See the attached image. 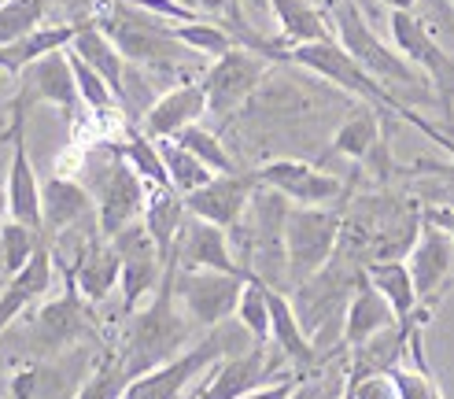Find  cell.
Wrapping results in <instances>:
<instances>
[{
  "mask_svg": "<svg viewBox=\"0 0 454 399\" xmlns=\"http://www.w3.org/2000/svg\"><path fill=\"white\" fill-rule=\"evenodd\" d=\"M278 359H285V355H278ZM278 359L270 355V344H252L244 351L225 355L203 373V388L196 399H240L274 377Z\"/></svg>",
  "mask_w": 454,
  "mask_h": 399,
  "instance_id": "15",
  "label": "cell"
},
{
  "mask_svg": "<svg viewBox=\"0 0 454 399\" xmlns=\"http://www.w3.org/2000/svg\"><path fill=\"white\" fill-rule=\"evenodd\" d=\"M395 322H399V318H395L392 303L370 285L366 274H362V281L355 285V293H351L348 315H344V348L366 344L370 337H377V332H384V329L395 325Z\"/></svg>",
  "mask_w": 454,
  "mask_h": 399,
  "instance_id": "25",
  "label": "cell"
},
{
  "mask_svg": "<svg viewBox=\"0 0 454 399\" xmlns=\"http://www.w3.org/2000/svg\"><path fill=\"white\" fill-rule=\"evenodd\" d=\"M185 4H192V0H185Z\"/></svg>",
  "mask_w": 454,
  "mask_h": 399,
  "instance_id": "53",
  "label": "cell"
},
{
  "mask_svg": "<svg viewBox=\"0 0 454 399\" xmlns=\"http://www.w3.org/2000/svg\"><path fill=\"white\" fill-rule=\"evenodd\" d=\"M181 270H222V274H247L237 252L230 230L215 226L207 218L185 215V226H181L177 240H174V255H170Z\"/></svg>",
  "mask_w": 454,
  "mask_h": 399,
  "instance_id": "14",
  "label": "cell"
},
{
  "mask_svg": "<svg viewBox=\"0 0 454 399\" xmlns=\"http://www.w3.org/2000/svg\"><path fill=\"white\" fill-rule=\"evenodd\" d=\"M129 377H133V373L126 370L122 355H119L115 363H107V366H100L97 373L85 377V385L78 388V399H122Z\"/></svg>",
  "mask_w": 454,
  "mask_h": 399,
  "instance_id": "41",
  "label": "cell"
},
{
  "mask_svg": "<svg viewBox=\"0 0 454 399\" xmlns=\"http://www.w3.org/2000/svg\"><path fill=\"white\" fill-rule=\"evenodd\" d=\"M126 4L141 8V12H152L159 19H170V22H192V19H203L200 8L185 4V0H126Z\"/></svg>",
  "mask_w": 454,
  "mask_h": 399,
  "instance_id": "43",
  "label": "cell"
},
{
  "mask_svg": "<svg viewBox=\"0 0 454 399\" xmlns=\"http://www.w3.org/2000/svg\"><path fill=\"white\" fill-rule=\"evenodd\" d=\"M366 274L355 255L340 252L317 270L314 278H307L303 285H296V296H292V307L300 315V325L307 329V337L314 340V348L322 351L329 344H344V315L355 285Z\"/></svg>",
  "mask_w": 454,
  "mask_h": 399,
  "instance_id": "3",
  "label": "cell"
},
{
  "mask_svg": "<svg viewBox=\"0 0 454 399\" xmlns=\"http://www.w3.org/2000/svg\"><path fill=\"white\" fill-rule=\"evenodd\" d=\"M85 296L78 293V285L67 278V293L52 303H44V310L37 315V332L44 344L63 348V344H74L89 332V315H85Z\"/></svg>",
  "mask_w": 454,
  "mask_h": 399,
  "instance_id": "27",
  "label": "cell"
},
{
  "mask_svg": "<svg viewBox=\"0 0 454 399\" xmlns=\"http://www.w3.org/2000/svg\"><path fill=\"white\" fill-rule=\"evenodd\" d=\"M317 395V385H310V381H303L300 388H296V395H292V399H314Z\"/></svg>",
  "mask_w": 454,
  "mask_h": 399,
  "instance_id": "48",
  "label": "cell"
},
{
  "mask_svg": "<svg viewBox=\"0 0 454 399\" xmlns=\"http://www.w3.org/2000/svg\"><path fill=\"white\" fill-rule=\"evenodd\" d=\"M41 218H44V237H56L74 226H100L97 222V196L89 192L85 182L74 177H49L41 185Z\"/></svg>",
  "mask_w": 454,
  "mask_h": 399,
  "instance_id": "19",
  "label": "cell"
},
{
  "mask_svg": "<svg viewBox=\"0 0 454 399\" xmlns=\"http://www.w3.org/2000/svg\"><path fill=\"white\" fill-rule=\"evenodd\" d=\"M384 4H388V8H414L418 0H384Z\"/></svg>",
  "mask_w": 454,
  "mask_h": 399,
  "instance_id": "49",
  "label": "cell"
},
{
  "mask_svg": "<svg viewBox=\"0 0 454 399\" xmlns=\"http://www.w3.org/2000/svg\"><path fill=\"white\" fill-rule=\"evenodd\" d=\"M344 399H399L392 373H362L344 377Z\"/></svg>",
  "mask_w": 454,
  "mask_h": 399,
  "instance_id": "42",
  "label": "cell"
},
{
  "mask_svg": "<svg viewBox=\"0 0 454 399\" xmlns=\"http://www.w3.org/2000/svg\"><path fill=\"white\" fill-rule=\"evenodd\" d=\"M74 41V27L71 22H52V27H37L34 34L19 37L12 44H0V71L19 78L30 63H37L41 56H49L56 49H67Z\"/></svg>",
  "mask_w": 454,
  "mask_h": 399,
  "instance_id": "31",
  "label": "cell"
},
{
  "mask_svg": "<svg viewBox=\"0 0 454 399\" xmlns=\"http://www.w3.org/2000/svg\"><path fill=\"white\" fill-rule=\"evenodd\" d=\"M207 115V93H203V82H177L167 93H159L152 100V107L145 111L141 129L148 137H177L185 126L200 122Z\"/></svg>",
  "mask_w": 454,
  "mask_h": 399,
  "instance_id": "20",
  "label": "cell"
},
{
  "mask_svg": "<svg viewBox=\"0 0 454 399\" xmlns=\"http://www.w3.org/2000/svg\"><path fill=\"white\" fill-rule=\"evenodd\" d=\"M145 200H148V182L115 152V145H111V163L100 177V192H97L100 233L111 240V237H119L126 226H133V222H141Z\"/></svg>",
  "mask_w": 454,
  "mask_h": 399,
  "instance_id": "11",
  "label": "cell"
},
{
  "mask_svg": "<svg viewBox=\"0 0 454 399\" xmlns=\"http://www.w3.org/2000/svg\"><path fill=\"white\" fill-rule=\"evenodd\" d=\"M380 122H388V115H380L373 104H355L351 115L336 126V137H333V152L336 155H348L355 163H366L373 148L384 141V129Z\"/></svg>",
  "mask_w": 454,
  "mask_h": 399,
  "instance_id": "30",
  "label": "cell"
},
{
  "mask_svg": "<svg viewBox=\"0 0 454 399\" xmlns=\"http://www.w3.org/2000/svg\"><path fill=\"white\" fill-rule=\"evenodd\" d=\"M270 12H274L278 27H281L285 49L336 37L333 34V22L325 19L322 4H314V0H270Z\"/></svg>",
  "mask_w": 454,
  "mask_h": 399,
  "instance_id": "29",
  "label": "cell"
},
{
  "mask_svg": "<svg viewBox=\"0 0 454 399\" xmlns=\"http://www.w3.org/2000/svg\"><path fill=\"white\" fill-rule=\"evenodd\" d=\"M111 244H115V252L122 259V307L126 315H133L148 296H155L159 281H163L167 274V262L163 252L155 248L152 233L145 230V222H133V226H126L119 237H111Z\"/></svg>",
  "mask_w": 454,
  "mask_h": 399,
  "instance_id": "10",
  "label": "cell"
},
{
  "mask_svg": "<svg viewBox=\"0 0 454 399\" xmlns=\"http://www.w3.org/2000/svg\"><path fill=\"white\" fill-rule=\"evenodd\" d=\"M259 189L255 170H233V174H215L207 185L185 196V207L196 218H207L222 230H233L237 222L247 215V204Z\"/></svg>",
  "mask_w": 454,
  "mask_h": 399,
  "instance_id": "17",
  "label": "cell"
},
{
  "mask_svg": "<svg viewBox=\"0 0 454 399\" xmlns=\"http://www.w3.org/2000/svg\"><path fill=\"white\" fill-rule=\"evenodd\" d=\"M314 399H344V381L333 385V388H322V385H317V395H314Z\"/></svg>",
  "mask_w": 454,
  "mask_h": 399,
  "instance_id": "47",
  "label": "cell"
},
{
  "mask_svg": "<svg viewBox=\"0 0 454 399\" xmlns=\"http://www.w3.org/2000/svg\"><path fill=\"white\" fill-rule=\"evenodd\" d=\"M44 27V0H0V44Z\"/></svg>",
  "mask_w": 454,
  "mask_h": 399,
  "instance_id": "39",
  "label": "cell"
},
{
  "mask_svg": "<svg viewBox=\"0 0 454 399\" xmlns=\"http://www.w3.org/2000/svg\"><path fill=\"white\" fill-rule=\"evenodd\" d=\"M27 111L19 100L12 104V163H8V182H4V200H8V218L22 222L30 230L44 233V218H41V182L37 170L30 163V148H27Z\"/></svg>",
  "mask_w": 454,
  "mask_h": 399,
  "instance_id": "13",
  "label": "cell"
},
{
  "mask_svg": "<svg viewBox=\"0 0 454 399\" xmlns=\"http://www.w3.org/2000/svg\"><path fill=\"white\" fill-rule=\"evenodd\" d=\"M255 177H259V185L278 189L292 204H303V207H329V204H344L348 200L344 177H336L307 160H270L255 170Z\"/></svg>",
  "mask_w": 454,
  "mask_h": 399,
  "instance_id": "12",
  "label": "cell"
},
{
  "mask_svg": "<svg viewBox=\"0 0 454 399\" xmlns=\"http://www.w3.org/2000/svg\"><path fill=\"white\" fill-rule=\"evenodd\" d=\"M421 215H425L428 222H436L440 230H447V233L454 237V207H440V204H428V207H421Z\"/></svg>",
  "mask_w": 454,
  "mask_h": 399,
  "instance_id": "45",
  "label": "cell"
},
{
  "mask_svg": "<svg viewBox=\"0 0 454 399\" xmlns=\"http://www.w3.org/2000/svg\"><path fill=\"white\" fill-rule=\"evenodd\" d=\"M344 230V207H303L292 204L285 222V259H288V285L296 288L314 278L340 248Z\"/></svg>",
  "mask_w": 454,
  "mask_h": 399,
  "instance_id": "5",
  "label": "cell"
},
{
  "mask_svg": "<svg viewBox=\"0 0 454 399\" xmlns=\"http://www.w3.org/2000/svg\"><path fill=\"white\" fill-rule=\"evenodd\" d=\"M222 329L225 325H215L207 337L196 340L181 355H174V359L159 363V366H152V370H145L137 377H129L122 399H181L196 377L207 373L218 359H225V355H233V351H244L237 344H222V337H225Z\"/></svg>",
  "mask_w": 454,
  "mask_h": 399,
  "instance_id": "7",
  "label": "cell"
},
{
  "mask_svg": "<svg viewBox=\"0 0 454 399\" xmlns=\"http://www.w3.org/2000/svg\"><path fill=\"white\" fill-rule=\"evenodd\" d=\"M71 52H78L93 71L115 89V97H119V104H122V97H126V71H129V59L119 52V44L111 41L97 22H82V27H74V41L67 44Z\"/></svg>",
  "mask_w": 454,
  "mask_h": 399,
  "instance_id": "24",
  "label": "cell"
},
{
  "mask_svg": "<svg viewBox=\"0 0 454 399\" xmlns=\"http://www.w3.org/2000/svg\"><path fill=\"white\" fill-rule=\"evenodd\" d=\"M97 27L119 44V52L137 63L148 66V71H185V66H196V52L185 41L174 34V27H167L159 15L141 12L126 4V0H111L107 12H100Z\"/></svg>",
  "mask_w": 454,
  "mask_h": 399,
  "instance_id": "4",
  "label": "cell"
},
{
  "mask_svg": "<svg viewBox=\"0 0 454 399\" xmlns=\"http://www.w3.org/2000/svg\"><path fill=\"white\" fill-rule=\"evenodd\" d=\"M41 240H44L41 230H30L15 218H4L0 222V270H4L8 278L19 274L22 266L30 262V255L41 248Z\"/></svg>",
  "mask_w": 454,
  "mask_h": 399,
  "instance_id": "37",
  "label": "cell"
},
{
  "mask_svg": "<svg viewBox=\"0 0 454 399\" xmlns=\"http://www.w3.org/2000/svg\"><path fill=\"white\" fill-rule=\"evenodd\" d=\"M200 388H203V373H200V385H196L192 392H185V395H181V399H196V395H200Z\"/></svg>",
  "mask_w": 454,
  "mask_h": 399,
  "instance_id": "51",
  "label": "cell"
},
{
  "mask_svg": "<svg viewBox=\"0 0 454 399\" xmlns=\"http://www.w3.org/2000/svg\"><path fill=\"white\" fill-rule=\"evenodd\" d=\"M71 52V49H67ZM71 71H74V85H78V97L89 111H97V115H111V111H122L119 97H115V89H111L93 66H89L78 52H71Z\"/></svg>",
  "mask_w": 454,
  "mask_h": 399,
  "instance_id": "38",
  "label": "cell"
},
{
  "mask_svg": "<svg viewBox=\"0 0 454 399\" xmlns=\"http://www.w3.org/2000/svg\"><path fill=\"white\" fill-rule=\"evenodd\" d=\"M63 278H71L89 303H104L122 285V259L115 252V244H111L107 237H100L93 248L82 255V262L74 266V270L63 274Z\"/></svg>",
  "mask_w": 454,
  "mask_h": 399,
  "instance_id": "26",
  "label": "cell"
},
{
  "mask_svg": "<svg viewBox=\"0 0 454 399\" xmlns=\"http://www.w3.org/2000/svg\"><path fill=\"white\" fill-rule=\"evenodd\" d=\"M421 329L425 325H414L411 332V355H414V366H392V381L399 388V399H443V388L436 385L433 370L425 363V348H421Z\"/></svg>",
  "mask_w": 454,
  "mask_h": 399,
  "instance_id": "33",
  "label": "cell"
},
{
  "mask_svg": "<svg viewBox=\"0 0 454 399\" xmlns=\"http://www.w3.org/2000/svg\"><path fill=\"white\" fill-rule=\"evenodd\" d=\"M177 141L185 145L196 160H203L215 174H233V170H240L237 163H233V155L225 152V145H222V137L218 133H211V129H203L200 122H192V126H185L177 133Z\"/></svg>",
  "mask_w": 454,
  "mask_h": 399,
  "instance_id": "40",
  "label": "cell"
},
{
  "mask_svg": "<svg viewBox=\"0 0 454 399\" xmlns=\"http://www.w3.org/2000/svg\"><path fill=\"white\" fill-rule=\"evenodd\" d=\"M192 329H196L192 318L185 315V307L174 296V259H170L152 303L145 310H133V325H129V337L122 348L126 370L137 377L159 363L174 359V355L192 348Z\"/></svg>",
  "mask_w": 454,
  "mask_h": 399,
  "instance_id": "2",
  "label": "cell"
},
{
  "mask_svg": "<svg viewBox=\"0 0 454 399\" xmlns=\"http://www.w3.org/2000/svg\"><path fill=\"white\" fill-rule=\"evenodd\" d=\"M450 4H454V0H450Z\"/></svg>",
  "mask_w": 454,
  "mask_h": 399,
  "instance_id": "54",
  "label": "cell"
},
{
  "mask_svg": "<svg viewBox=\"0 0 454 399\" xmlns=\"http://www.w3.org/2000/svg\"><path fill=\"white\" fill-rule=\"evenodd\" d=\"M388 27H392V44L433 85L443 122H454V56L436 41V34L425 27V19L414 8H392Z\"/></svg>",
  "mask_w": 454,
  "mask_h": 399,
  "instance_id": "6",
  "label": "cell"
},
{
  "mask_svg": "<svg viewBox=\"0 0 454 399\" xmlns=\"http://www.w3.org/2000/svg\"><path fill=\"white\" fill-rule=\"evenodd\" d=\"M314 4H325V8H329V4H333V0H314Z\"/></svg>",
  "mask_w": 454,
  "mask_h": 399,
  "instance_id": "52",
  "label": "cell"
},
{
  "mask_svg": "<svg viewBox=\"0 0 454 399\" xmlns=\"http://www.w3.org/2000/svg\"><path fill=\"white\" fill-rule=\"evenodd\" d=\"M300 385H303V373H292V377H281V381H266L240 399H292Z\"/></svg>",
  "mask_w": 454,
  "mask_h": 399,
  "instance_id": "44",
  "label": "cell"
},
{
  "mask_svg": "<svg viewBox=\"0 0 454 399\" xmlns=\"http://www.w3.org/2000/svg\"><path fill=\"white\" fill-rule=\"evenodd\" d=\"M329 19H333V34L336 41L344 44V49L366 66V71L380 82L388 85L392 93L406 104H428L436 100L433 97V85H428V78L418 71V66L406 59L399 49H392V44H384L377 37V30L366 22V15H362L358 0H333L329 4Z\"/></svg>",
  "mask_w": 454,
  "mask_h": 399,
  "instance_id": "1",
  "label": "cell"
},
{
  "mask_svg": "<svg viewBox=\"0 0 454 399\" xmlns=\"http://www.w3.org/2000/svg\"><path fill=\"white\" fill-rule=\"evenodd\" d=\"M8 218V200H4V189H0V222Z\"/></svg>",
  "mask_w": 454,
  "mask_h": 399,
  "instance_id": "50",
  "label": "cell"
},
{
  "mask_svg": "<svg viewBox=\"0 0 454 399\" xmlns=\"http://www.w3.org/2000/svg\"><path fill=\"white\" fill-rule=\"evenodd\" d=\"M406 266H411V274H414L421 303L433 307L443 296L450 270H454V237L421 215V230H418L414 248L406 252Z\"/></svg>",
  "mask_w": 454,
  "mask_h": 399,
  "instance_id": "18",
  "label": "cell"
},
{
  "mask_svg": "<svg viewBox=\"0 0 454 399\" xmlns=\"http://www.w3.org/2000/svg\"><path fill=\"white\" fill-rule=\"evenodd\" d=\"M266 300H270V348H278L285 355V363L310 370L317 363V348L307 337V329L300 325V315L292 307V296H285L278 285L266 288Z\"/></svg>",
  "mask_w": 454,
  "mask_h": 399,
  "instance_id": "22",
  "label": "cell"
},
{
  "mask_svg": "<svg viewBox=\"0 0 454 399\" xmlns=\"http://www.w3.org/2000/svg\"><path fill=\"white\" fill-rule=\"evenodd\" d=\"M155 145H159V152H163V163H167V174H170V185H174L181 196L196 192L200 185H207L211 177H215V170L203 163V160H196V155H192L185 145H181L177 137H159Z\"/></svg>",
  "mask_w": 454,
  "mask_h": 399,
  "instance_id": "32",
  "label": "cell"
},
{
  "mask_svg": "<svg viewBox=\"0 0 454 399\" xmlns=\"http://www.w3.org/2000/svg\"><path fill=\"white\" fill-rule=\"evenodd\" d=\"M22 107L34 104H52L59 107L67 119H74V111L82 107L78 85H74V71H71V52L56 49L49 56H41L37 63H30L27 71L19 74V97Z\"/></svg>",
  "mask_w": 454,
  "mask_h": 399,
  "instance_id": "16",
  "label": "cell"
},
{
  "mask_svg": "<svg viewBox=\"0 0 454 399\" xmlns=\"http://www.w3.org/2000/svg\"><path fill=\"white\" fill-rule=\"evenodd\" d=\"M266 281L255 278V274H247L244 288H240V300H237V310H233V318L252 332V340L259 344H270V300H266Z\"/></svg>",
  "mask_w": 454,
  "mask_h": 399,
  "instance_id": "35",
  "label": "cell"
},
{
  "mask_svg": "<svg viewBox=\"0 0 454 399\" xmlns=\"http://www.w3.org/2000/svg\"><path fill=\"white\" fill-rule=\"evenodd\" d=\"M192 8H200L203 15H230V12H237L240 8V0H192Z\"/></svg>",
  "mask_w": 454,
  "mask_h": 399,
  "instance_id": "46",
  "label": "cell"
},
{
  "mask_svg": "<svg viewBox=\"0 0 454 399\" xmlns=\"http://www.w3.org/2000/svg\"><path fill=\"white\" fill-rule=\"evenodd\" d=\"M366 278L377 293L392 303L399 322H428V307L418 296V285L406 259H373L366 262Z\"/></svg>",
  "mask_w": 454,
  "mask_h": 399,
  "instance_id": "23",
  "label": "cell"
},
{
  "mask_svg": "<svg viewBox=\"0 0 454 399\" xmlns=\"http://www.w3.org/2000/svg\"><path fill=\"white\" fill-rule=\"evenodd\" d=\"M174 34L189 44V49L203 59H218L233 49V44H240L230 30L222 27V22H211L207 15L203 19H192V22H174Z\"/></svg>",
  "mask_w": 454,
  "mask_h": 399,
  "instance_id": "36",
  "label": "cell"
},
{
  "mask_svg": "<svg viewBox=\"0 0 454 399\" xmlns=\"http://www.w3.org/2000/svg\"><path fill=\"white\" fill-rule=\"evenodd\" d=\"M185 196H181L174 185H148V200H145V230L152 233L155 248L163 252V259L174 255V240L181 233V226H185Z\"/></svg>",
  "mask_w": 454,
  "mask_h": 399,
  "instance_id": "28",
  "label": "cell"
},
{
  "mask_svg": "<svg viewBox=\"0 0 454 399\" xmlns=\"http://www.w3.org/2000/svg\"><path fill=\"white\" fill-rule=\"evenodd\" d=\"M115 152L122 155V160L137 170L148 185H170V174H167V163H163V152H159L155 137H148V133L137 126L126 133V141L115 145Z\"/></svg>",
  "mask_w": 454,
  "mask_h": 399,
  "instance_id": "34",
  "label": "cell"
},
{
  "mask_svg": "<svg viewBox=\"0 0 454 399\" xmlns=\"http://www.w3.org/2000/svg\"><path fill=\"white\" fill-rule=\"evenodd\" d=\"M270 63L274 59L244 49V44H233L225 56L211 59V66L200 74L203 93H207V111H215V115H233V111L259 89Z\"/></svg>",
  "mask_w": 454,
  "mask_h": 399,
  "instance_id": "9",
  "label": "cell"
},
{
  "mask_svg": "<svg viewBox=\"0 0 454 399\" xmlns=\"http://www.w3.org/2000/svg\"><path fill=\"white\" fill-rule=\"evenodd\" d=\"M247 274H222V270H181L174 262V296L185 307L196 329H215L233 318L240 288Z\"/></svg>",
  "mask_w": 454,
  "mask_h": 399,
  "instance_id": "8",
  "label": "cell"
},
{
  "mask_svg": "<svg viewBox=\"0 0 454 399\" xmlns=\"http://www.w3.org/2000/svg\"><path fill=\"white\" fill-rule=\"evenodd\" d=\"M52 274H56V259H52L49 237H44L41 248L30 255V262L22 266L19 274H12L8 285L0 288V337H4V332L15 325V318H19L30 303H37V300L49 296Z\"/></svg>",
  "mask_w": 454,
  "mask_h": 399,
  "instance_id": "21",
  "label": "cell"
}]
</instances>
